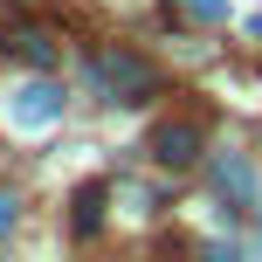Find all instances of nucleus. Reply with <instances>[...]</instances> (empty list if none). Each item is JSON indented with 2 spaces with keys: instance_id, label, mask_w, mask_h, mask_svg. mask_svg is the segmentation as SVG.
I'll return each instance as SVG.
<instances>
[{
  "instance_id": "6",
  "label": "nucleus",
  "mask_w": 262,
  "mask_h": 262,
  "mask_svg": "<svg viewBox=\"0 0 262 262\" xmlns=\"http://www.w3.org/2000/svg\"><path fill=\"white\" fill-rule=\"evenodd\" d=\"M97 221H104V186H83V193H76V228L90 235Z\"/></svg>"
},
{
  "instance_id": "5",
  "label": "nucleus",
  "mask_w": 262,
  "mask_h": 262,
  "mask_svg": "<svg viewBox=\"0 0 262 262\" xmlns=\"http://www.w3.org/2000/svg\"><path fill=\"white\" fill-rule=\"evenodd\" d=\"M7 55H28V62H55V41L35 35V28H7V41H0Z\"/></svg>"
},
{
  "instance_id": "3",
  "label": "nucleus",
  "mask_w": 262,
  "mask_h": 262,
  "mask_svg": "<svg viewBox=\"0 0 262 262\" xmlns=\"http://www.w3.org/2000/svg\"><path fill=\"white\" fill-rule=\"evenodd\" d=\"M7 118L21 131H49L55 118H62V90H55V83H21L14 104H7Z\"/></svg>"
},
{
  "instance_id": "1",
  "label": "nucleus",
  "mask_w": 262,
  "mask_h": 262,
  "mask_svg": "<svg viewBox=\"0 0 262 262\" xmlns=\"http://www.w3.org/2000/svg\"><path fill=\"white\" fill-rule=\"evenodd\" d=\"M83 83H90L104 104H138V97L152 90V69H145L138 55H124V49H104V55L83 62Z\"/></svg>"
},
{
  "instance_id": "4",
  "label": "nucleus",
  "mask_w": 262,
  "mask_h": 262,
  "mask_svg": "<svg viewBox=\"0 0 262 262\" xmlns=\"http://www.w3.org/2000/svg\"><path fill=\"white\" fill-rule=\"evenodd\" d=\"M152 159L172 166V172L193 166V159H200V131H193V124H159V131H152Z\"/></svg>"
},
{
  "instance_id": "8",
  "label": "nucleus",
  "mask_w": 262,
  "mask_h": 262,
  "mask_svg": "<svg viewBox=\"0 0 262 262\" xmlns=\"http://www.w3.org/2000/svg\"><path fill=\"white\" fill-rule=\"evenodd\" d=\"M14 221H21V207H14V193H0V235H7Z\"/></svg>"
},
{
  "instance_id": "7",
  "label": "nucleus",
  "mask_w": 262,
  "mask_h": 262,
  "mask_svg": "<svg viewBox=\"0 0 262 262\" xmlns=\"http://www.w3.org/2000/svg\"><path fill=\"white\" fill-rule=\"evenodd\" d=\"M186 7H193L200 21H221V14H228V0H186Z\"/></svg>"
},
{
  "instance_id": "2",
  "label": "nucleus",
  "mask_w": 262,
  "mask_h": 262,
  "mask_svg": "<svg viewBox=\"0 0 262 262\" xmlns=\"http://www.w3.org/2000/svg\"><path fill=\"white\" fill-rule=\"evenodd\" d=\"M207 180H214V193L228 200V214H255L262 207V186H255V159L249 152H214Z\"/></svg>"
}]
</instances>
